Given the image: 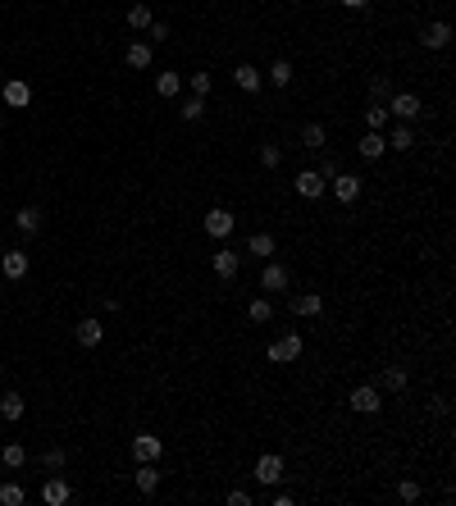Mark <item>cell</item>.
<instances>
[{
    "label": "cell",
    "instance_id": "9c48e42d",
    "mask_svg": "<svg viewBox=\"0 0 456 506\" xmlns=\"http://www.w3.org/2000/svg\"><path fill=\"white\" fill-rule=\"evenodd\" d=\"M328 183H333V197L343 201V206H356V197H361V187H365L361 173H338V178H328Z\"/></svg>",
    "mask_w": 456,
    "mask_h": 506
},
{
    "label": "cell",
    "instance_id": "836d02e7",
    "mask_svg": "<svg viewBox=\"0 0 456 506\" xmlns=\"http://www.w3.org/2000/svg\"><path fill=\"white\" fill-rule=\"evenodd\" d=\"M64 465H69V452H64V447H51V452H42V470H64Z\"/></svg>",
    "mask_w": 456,
    "mask_h": 506
},
{
    "label": "cell",
    "instance_id": "74e56055",
    "mask_svg": "<svg viewBox=\"0 0 456 506\" xmlns=\"http://www.w3.org/2000/svg\"><path fill=\"white\" fill-rule=\"evenodd\" d=\"M397 498H402L406 506H415V502L424 498V493H420V483H415V479H402V483H397Z\"/></svg>",
    "mask_w": 456,
    "mask_h": 506
},
{
    "label": "cell",
    "instance_id": "8fae6325",
    "mask_svg": "<svg viewBox=\"0 0 456 506\" xmlns=\"http://www.w3.org/2000/svg\"><path fill=\"white\" fill-rule=\"evenodd\" d=\"M448 42H452V23H448V18H433V23L420 32V46H424V51H443Z\"/></svg>",
    "mask_w": 456,
    "mask_h": 506
},
{
    "label": "cell",
    "instance_id": "ac0fdd59",
    "mask_svg": "<svg viewBox=\"0 0 456 506\" xmlns=\"http://www.w3.org/2000/svg\"><path fill=\"white\" fill-rule=\"evenodd\" d=\"M155 488H160V470H155V461H137V493L151 498Z\"/></svg>",
    "mask_w": 456,
    "mask_h": 506
},
{
    "label": "cell",
    "instance_id": "5bb4252c",
    "mask_svg": "<svg viewBox=\"0 0 456 506\" xmlns=\"http://www.w3.org/2000/svg\"><path fill=\"white\" fill-rule=\"evenodd\" d=\"M160 452H164V443L155 433H137L133 438V461H160Z\"/></svg>",
    "mask_w": 456,
    "mask_h": 506
},
{
    "label": "cell",
    "instance_id": "83f0119b",
    "mask_svg": "<svg viewBox=\"0 0 456 506\" xmlns=\"http://www.w3.org/2000/svg\"><path fill=\"white\" fill-rule=\"evenodd\" d=\"M247 319H251V324H269V319H274V301H269V297H256V301L247 306Z\"/></svg>",
    "mask_w": 456,
    "mask_h": 506
},
{
    "label": "cell",
    "instance_id": "f546056e",
    "mask_svg": "<svg viewBox=\"0 0 456 506\" xmlns=\"http://www.w3.org/2000/svg\"><path fill=\"white\" fill-rule=\"evenodd\" d=\"M388 146H393V151H411V146H415V132L411 128H406V123H397V128L393 132H388V137H383Z\"/></svg>",
    "mask_w": 456,
    "mask_h": 506
},
{
    "label": "cell",
    "instance_id": "f35d334b",
    "mask_svg": "<svg viewBox=\"0 0 456 506\" xmlns=\"http://www.w3.org/2000/svg\"><path fill=\"white\" fill-rule=\"evenodd\" d=\"M187 87H192V96H210V87H215V82H210V73H192Z\"/></svg>",
    "mask_w": 456,
    "mask_h": 506
},
{
    "label": "cell",
    "instance_id": "4dcf8cb0",
    "mask_svg": "<svg viewBox=\"0 0 456 506\" xmlns=\"http://www.w3.org/2000/svg\"><path fill=\"white\" fill-rule=\"evenodd\" d=\"M178 114H183V119H187V123L206 119V96H187V101L178 105Z\"/></svg>",
    "mask_w": 456,
    "mask_h": 506
},
{
    "label": "cell",
    "instance_id": "3957f363",
    "mask_svg": "<svg viewBox=\"0 0 456 506\" xmlns=\"http://www.w3.org/2000/svg\"><path fill=\"white\" fill-rule=\"evenodd\" d=\"M269 361H274V365L302 361V333H283L278 343H269Z\"/></svg>",
    "mask_w": 456,
    "mask_h": 506
},
{
    "label": "cell",
    "instance_id": "30bf717a",
    "mask_svg": "<svg viewBox=\"0 0 456 506\" xmlns=\"http://www.w3.org/2000/svg\"><path fill=\"white\" fill-rule=\"evenodd\" d=\"M256 479L269 483V488H278V483H283V456H278V452L260 456V461H256Z\"/></svg>",
    "mask_w": 456,
    "mask_h": 506
},
{
    "label": "cell",
    "instance_id": "7bdbcfd3",
    "mask_svg": "<svg viewBox=\"0 0 456 506\" xmlns=\"http://www.w3.org/2000/svg\"><path fill=\"white\" fill-rule=\"evenodd\" d=\"M269 502H274V506H292V493H288V488H278V493H274Z\"/></svg>",
    "mask_w": 456,
    "mask_h": 506
},
{
    "label": "cell",
    "instance_id": "ba28073f",
    "mask_svg": "<svg viewBox=\"0 0 456 506\" xmlns=\"http://www.w3.org/2000/svg\"><path fill=\"white\" fill-rule=\"evenodd\" d=\"M288 283H292L288 265H278V260H265V269H260V288H265V292H288Z\"/></svg>",
    "mask_w": 456,
    "mask_h": 506
},
{
    "label": "cell",
    "instance_id": "4fadbf2b",
    "mask_svg": "<svg viewBox=\"0 0 456 506\" xmlns=\"http://www.w3.org/2000/svg\"><path fill=\"white\" fill-rule=\"evenodd\" d=\"M73 338H78V343H82V347H101V338H105V328H101V319H96V315H87V319H78V324H73Z\"/></svg>",
    "mask_w": 456,
    "mask_h": 506
},
{
    "label": "cell",
    "instance_id": "bcb514c9",
    "mask_svg": "<svg viewBox=\"0 0 456 506\" xmlns=\"http://www.w3.org/2000/svg\"><path fill=\"white\" fill-rule=\"evenodd\" d=\"M0 424H5V420H0Z\"/></svg>",
    "mask_w": 456,
    "mask_h": 506
},
{
    "label": "cell",
    "instance_id": "f6af8a7d",
    "mask_svg": "<svg viewBox=\"0 0 456 506\" xmlns=\"http://www.w3.org/2000/svg\"><path fill=\"white\" fill-rule=\"evenodd\" d=\"M0 87H5V78H0Z\"/></svg>",
    "mask_w": 456,
    "mask_h": 506
},
{
    "label": "cell",
    "instance_id": "e575fe53",
    "mask_svg": "<svg viewBox=\"0 0 456 506\" xmlns=\"http://www.w3.org/2000/svg\"><path fill=\"white\" fill-rule=\"evenodd\" d=\"M269 82H274V87H288V82H292V64H288V60H274V64H269Z\"/></svg>",
    "mask_w": 456,
    "mask_h": 506
},
{
    "label": "cell",
    "instance_id": "1f68e13d",
    "mask_svg": "<svg viewBox=\"0 0 456 506\" xmlns=\"http://www.w3.org/2000/svg\"><path fill=\"white\" fill-rule=\"evenodd\" d=\"M315 173H319L324 183H328V178H338V173H343V160H338L333 151H319V169H315Z\"/></svg>",
    "mask_w": 456,
    "mask_h": 506
},
{
    "label": "cell",
    "instance_id": "8d00e7d4",
    "mask_svg": "<svg viewBox=\"0 0 456 506\" xmlns=\"http://www.w3.org/2000/svg\"><path fill=\"white\" fill-rule=\"evenodd\" d=\"M27 493L18 488V483H0V506H23Z\"/></svg>",
    "mask_w": 456,
    "mask_h": 506
},
{
    "label": "cell",
    "instance_id": "e0dca14e",
    "mask_svg": "<svg viewBox=\"0 0 456 506\" xmlns=\"http://www.w3.org/2000/svg\"><path fill=\"white\" fill-rule=\"evenodd\" d=\"M151 60H155L151 42H133L128 51H123V64H128V69H151Z\"/></svg>",
    "mask_w": 456,
    "mask_h": 506
},
{
    "label": "cell",
    "instance_id": "4316f807",
    "mask_svg": "<svg viewBox=\"0 0 456 506\" xmlns=\"http://www.w3.org/2000/svg\"><path fill=\"white\" fill-rule=\"evenodd\" d=\"M388 105H379V101H370V110H365V132H383L388 128Z\"/></svg>",
    "mask_w": 456,
    "mask_h": 506
},
{
    "label": "cell",
    "instance_id": "60d3db41",
    "mask_svg": "<svg viewBox=\"0 0 456 506\" xmlns=\"http://www.w3.org/2000/svg\"><path fill=\"white\" fill-rule=\"evenodd\" d=\"M147 37H151V42H169V23H160V18H155V23L147 27Z\"/></svg>",
    "mask_w": 456,
    "mask_h": 506
},
{
    "label": "cell",
    "instance_id": "7a4b0ae2",
    "mask_svg": "<svg viewBox=\"0 0 456 506\" xmlns=\"http://www.w3.org/2000/svg\"><path fill=\"white\" fill-rule=\"evenodd\" d=\"M42 502H46V506H69V502H73V488H69V479H64L60 470L46 474V483H42Z\"/></svg>",
    "mask_w": 456,
    "mask_h": 506
},
{
    "label": "cell",
    "instance_id": "44dd1931",
    "mask_svg": "<svg viewBox=\"0 0 456 506\" xmlns=\"http://www.w3.org/2000/svg\"><path fill=\"white\" fill-rule=\"evenodd\" d=\"M356 151H361V160H379V155L388 151V142H383V132H365L361 142H356Z\"/></svg>",
    "mask_w": 456,
    "mask_h": 506
},
{
    "label": "cell",
    "instance_id": "484cf974",
    "mask_svg": "<svg viewBox=\"0 0 456 506\" xmlns=\"http://www.w3.org/2000/svg\"><path fill=\"white\" fill-rule=\"evenodd\" d=\"M324 142H328L324 123H302V146L306 151H324Z\"/></svg>",
    "mask_w": 456,
    "mask_h": 506
},
{
    "label": "cell",
    "instance_id": "b9f144b4",
    "mask_svg": "<svg viewBox=\"0 0 456 506\" xmlns=\"http://www.w3.org/2000/svg\"><path fill=\"white\" fill-rule=\"evenodd\" d=\"M247 502H251L247 488H233V493H228V506H247Z\"/></svg>",
    "mask_w": 456,
    "mask_h": 506
},
{
    "label": "cell",
    "instance_id": "7c38bea8",
    "mask_svg": "<svg viewBox=\"0 0 456 506\" xmlns=\"http://www.w3.org/2000/svg\"><path fill=\"white\" fill-rule=\"evenodd\" d=\"M292 187H297V197H306V201H319V197H324V187H328V183L319 178L315 169H302V173H297V183H292Z\"/></svg>",
    "mask_w": 456,
    "mask_h": 506
},
{
    "label": "cell",
    "instance_id": "ee69618b",
    "mask_svg": "<svg viewBox=\"0 0 456 506\" xmlns=\"http://www.w3.org/2000/svg\"><path fill=\"white\" fill-rule=\"evenodd\" d=\"M343 5H347V9H365V5H370V0H343Z\"/></svg>",
    "mask_w": 456,
    "mask_h": 506
},
{
    "label": "cell",
    "instance_id": "ffe728a7",
    "mask_svg": "<svg viewBox=\"0 0 456 506\" xmlns=\"http://www.w3.org/2000/svg\"><path fill=\"white\" fill-rule=\"evenodd\" d=\"M406 383H411V374H406L402 365H388L379 374V388H388V393H406Z\"/></svg>",
    "mask_w": 456,
    "mask_h": 506
},
{
    "label": "cell",
    "instance_id": "2e32d148",
    "mask_svg": "<svg viewBox=\"0 0 456 506\" xmlns=\"http://www.w3.org/2000/svg\"><path fill=\"white\" fill-rule=\"evenodd\" d=\"M0 274L5 278H27V251H5V256H0Z\"/></svg>",
    "mask_w": 456,
    "mask_h": 506
},
{
    "label": "cell",
    "instance_id": "277c9868",
    "mask_svg": "<svg viewBox=\"0 0 456 506\" xmlns=\"http://www.w3.org/2000/svg\"><path fill=\"white\" fill-rule=\"evenodd\" d=\"M210 269H215V278H224V283H233V278H238V269H242V251H233V247H219L215 256H210Z\"/></svg>",
    "mask_w": 456,
    "mask_h": 506
},
{
    "label": "cell",
    "instance_id": "cb8c5ba5",
    "mask_svg": "<svg viewBox=\"0 0 456 506\" xmlns=\"http://www.w3.org/2000/svg\"><path fill=\"white\" fill-rule=\"evenodd\" d=\"M278 251V242H274V233H256V237L247 242V256H260V260H269Z\"/></svg>",
    "mask_w": 456,
    "mask_h": 506
},
{
    "label": "cell",
    "instance_id": "6da1fadb",
    "mask_svg": "<svg viewBox=\"0 0 456 506\" xmlns=\"http://www.w3.org/2000/svg\"><path fill=\"white\" fill-rule=\"evenodd\" d=\"M420 114H424V105H420L415 92H393V101H388V119L411 123V119H420Z\"/></svg>",
    "mask_w": 456,
    "mask_h": 506
},
{
    "label": "cell",
    "instance_id": "8992f818",
    "mask_svg": "<svg viewBox=\"0 0 456 506\" xmlns=\"http://www.w3.org/2000/svg\"><path fill=\"white\" fill-rule=\"evenodd\" d=\"M0 101H5L9 110H23V105L32 101V87H27V78H5V87H0Z\"/></svg>",
    "mask_w": 456,
    "mask_h": 506
},
{
    "label": "cell",
    "instance_id": "603a6c76",
    "mask_svg": "<svg viewBox=\"0 0 456 506\" xmlns=\"http://www.w3.org/2000/svg\"><path fill=\"white\" fill-rule=\"evenodd\" d=\"M23 415H27V402H23L18 393H5V397H0V420H23Z\"/></svg>",
    "mask_w": 456,
    "mask_h": 506
},
{
    "label": "cell",
    "instance_id": "d590c367",
    "mask_svg": "<svg viewBox=\"0 0 456 506\" xmlns=\"http://www.w3.org/2000/svg\"><path fill=\"white\" fill-rule=\"evenodd\" d=\"M260 164H265V169H278V164H283V146L265 142V146H260Z\"/></svg>",
    "mask_w": 456,
    "mask_h": 506
},
{
    "label": "cell",
    "instance_id": "9a60e30c",
    "mask_svg": "<svg viewBox=\"0 0 456 506\" xmlns=\"http://www.w3.org/2000/svg\"><path fill=\"white\" fill-rule=\"evenodd\" d=\"M233 82H238L247 96H256V92H260V82H265V73H260L256 64H238V69H233Z\"/></svg>",
    "mask_w": 456,
    "mask_h": 506
},
{
    "label": "cell",
    "instance_id": "d4e9b609",
    "mask_svg": "<svg viewBox=\"0 0 456 506\" xmlns=\"http://www.w3.org/2000/svg\"><path fill=\"white\" fill-rule=\"evenodd\" d=\"M0 465H5V470H23V465H27V447H23V443H5Z\"/></svg>",
    "mask_w": 456,
    "mask_h": 506
},
{
    "label": "cell",
    "instance_id": "d6986e66",
    "mask_svg": "<svg viewBox=\"0 0 456 506\" xmlns=\"http://www.w3.org/2000/svg\"><path fill=\"white\" fill-rule=\"evenodd\" d=\"M319 310H324V297H319V292H302V297H292V315L310 319V315H319Z\"/></svg>",
    "mask_w": 456,
    "mask_h": 506
},
{
    "label": "cell",
    "instance_id": "d6a6232c",
    "mask_svg": "<svg viewBox=\"0 0 456 506\" xmlns=\"http://www.w3.org/2000/svg\"><path fill=\"white\" fill-rule=\"evenodd\" d=\"M151 23H155V18H151V9H147V5H142V0H137V5L128 9V27H133V32H147Z\"/></svg>",
    "mask_w": 456,
    "mask_h": 506
},
{
    "label": "cell",
    "instance_id": "ab89813d",
    "mask_svg": "<svg viewBox=\"0 0 456 506\" xmlns=\"http://www.w3.org/2000/svg\"><path fill=\"white\" fill-rule=\"evenodd\" d=\"M370 96H374V101H388V96H393V82H388V78H374V82H370Z\"/></svg>",
    "mask_w": 456,
    "mask_h": 506
},
{
    "label": "cell",
    "instance_id": "f1b7e54d",
    "mask_svg": "<svg viewBox=\"0 0 456 506\" xmlns=\"http://www.w3.org/2000/svg\"><path fill=\"white\" fill-rule=\"evenodd\" d=\"M155 92H160V96H169V101H173V96H178L183 92V73H160V78H155Z\"/></svg>",
    "mask_w": 456,
    "mask_h": 506
},
{
    "label": "cell",
    "instance_id": "52a82bcc",
    "mask_svg": "<svg viewBox=\"0 0 456 506\" xmlns=\"http://www.w3.org/2000/svg\"><path fill=\"white\" fill-rule=\"evenodd\" d=\"M379 406H383V397H379V388H374V383L352 388V411H356V415H374Z\"/></svg>",
    "mask_w": 456,
    "mask_h": 506
},
{
    "label": "cell",
    "instance_id": "7402d4cb",
    "mask_svg": "<svg viewBox=\"0 0 456 506\" xmlns=\"http://www.w3.org/2000/svg\"><path fill=\"white\" fill-rule=\"evenodd\" d=\"M14 228L27 233V237H32V233H42V210H37V206H23V210L14 215Z\"/></svg>",
    "mask_w": 456,
    "mask_h": 506
},
{
    "label": "cell",
    "instance_id": "5b68a950",
    "mask_svg": "<svg viewBox=\"0 0 456 506\" xmlns=\"http://www.w3.org/2000/svg\"><path fill=\"white\" fill-rule=\"evenodd\" d=\"M201 228H206L210 237H228V233L238 228V219H233V210H224V206H210L206 219H201Z\"/></svg>",
    "mask_w": 456,
    "mask_h": 506
}]
</instances>
